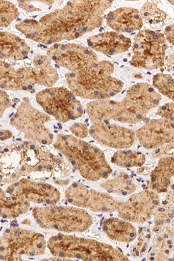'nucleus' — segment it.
Returning <instances> with one entry per match:
<instances>
[{
	"label": "nucleus",
	"instance_id": "1",
	"mask_svg": "<svg viewBox=\"0 0 174 261\" xmlns=\"http://www.w3.org/2000/svg\"><path fill=\"white\" fill-rule=\"evenodd\" d=\"M113 1H71L39 20L26 19L16 24L28 39L49 45L79 39L102 26Z\"/></svg>",
	"mask_w": 174,
	"mask_h": 261
},
{
	"label": "nucleus",
	"instance_id": "2",
	"mask_svg": "<svg viewBox=\"0 0 174 261\" xmlns=\"http://www.w3.org/2000/svg\"><path fill=\"white\" fill-rule=\"evenodd\" d=\"M114 66L98 61L87 68L65 74L68 87L78 97L92 100L107 99L119 94L124 84L113 77Z\"/></svg>",
	"mask_w": 174,
	"mask_h": 261
},
{
	"label": "nucleus",
	"instance_id": "3",
	"mask_svg": "<svg viewBox=\"0 0 174 261\" xmlns=\"http://www.w3.org/2000/svg\"><path fill=\"white\" fill-rule=\"evenodd\" d=\"M54 147L87 180L96 182L107 179L112 174L103 151L90 143L73 136L60 134Z\"/></svg>",
	"mask_w": 174,
	"mask_h": 261
},
{
	"label": "nucleus",
	"instance_id": "4",
	"mask_svg": "<svg viewBox=\"0 0 174 261\" xmlns=\"http://www.w3.org/2000/svg\"><path fill=\"white\" fill-rule=\"evenodd\" d=\"M46 247L53 256L61 260H129L121 250L107 244L62 233L51 237L46 243Z\"/></svg>",
	"mask_w": 174,
	"mask_h": 261
},
{
	"label": "nucleus",
	"instance_id": "5",
	"mask_svg": "<svg viewBox=\"0 0 174 261\" xmlns=\"http://www.w3.org/2000/svg\"><path fill=\"white\" fill-rule=\"evenodd\" d=\"M32 216L41 228L67 233L83 232L94 223L86 210L71 206H37L32 210Z\"/></svg>",
	"mask_w": 174,
	"mask_h": 261
},
{
	"label": "nucleus",
	"instance_id": "6",
	"mask_svg": "<svg viewBox=\"0 0 174 261\" xmlns=\"http://www.w3.org/2000/svg\"><path fill=\"white\" fill-rule=\"evenodd\" d=\"M46 248L43 234L18 227L8 228L0 237V260H22L43 255Z\"/></svg>",
	"mask_w": 174,
	"mask_h": 261
},
{
	"label": "nucleus",
	"instance_id": "7",
	"mask_svg": "<svg viewBox=\"0 0 174 261\" xmlns=\"http://www.w3.org/2000/svg\"><path fill=\"white\" fill-rule=\"evenodd\" d=\"M161 96L150 84L137 83L127 90L124 99L117 101L116 121L136 124L144 120L152 109L159 106Z\"/></svg>",
	"mask_w": 174,
	"mask_h": 261
},
{
	"label": "nucleus",
	"instance_id": "8",
	"mask_svg": "<svg viewBox=\"0 0 174 261\" xmlns=\"http://www.w3.org/2000/svg\"><path fill=\"white\" fill-rule=\"evenodd\" d=\"M50 121V116L34 107L29 97H24L11 117L10 124L23 134L24 140L49 145L54 141V135L46 126Z\"/></svg>",
	"mask_w": 174,
	"mask_h": 261
},
{
	"label": "nucleus",
	"instance_id": "9",
	"mask_svg": "<svg viewBox=\"0 0 174 261\" xmlns=\"http://www.w3.org/2000/svg\"><path fill=\"white\" fill-rule=\"evenodd\" d=\"M167 42L163 33L150 29L139 31L134 37L130 64L148 71L162 68L168 48Z\"/></svg>",
	"mask_w": 174,
	"mask_h": 261
},
{
	"label": "nucleus",
	"instance_id": "10",
	"mask_svg": "<svg viewBox=\"0 0 174 261\" xmlns=\"http://www.w3.org/2000/svg\"><path fill=\"white\" fill-rule=\"evenodd\" d=\"M36 102L45 113L59 123L76 120L84 113L83 105L70 90L65 87H49L36 95Z\"/></svg>",
	"mask_w": 174,
	"mask_h": 261
},
{
	"label": "nucleus",
	"instance_id": "11",
	"mask_svg": "<svg viewBox=\"0 0 174 261\" xmlns=\"http://www.w3.org/2000/svg\"><path fill=\"white\" fill-rule=\"evenodd\" d=\"M46 56L70 72H77L98 62L94 50L77 43L53 44L46 50Z\"/></svg>",
	"mask_w": 174,
	"mask_h": 261
},
{
	"label": "nucleus",
	"instance_id": "12",
	"mask_svg": "<svg viewBox=\"0 0 174 261\" xmlns=\"http://www.w3.org/2000/svg\"><path fill=\"white\" fill-rule=\"evenodd\" d=\"M68 202L76 207L87 208L94 212L113 213L117 211L118 202L107 193L74 182L65 193Z\"/></svg>",
	"mask_w": 174,
	"mask_h": 261
},
{
	"label": "nucleus",
	"instance_id": "13",
	"mask_svg": "<svg viewBox=\"0 0 174 261\" xmlns=\"http://www.w3.org/2000/svg\"><path fill=\"white\" fill-rule=\"evenodd\" d=\"M6 192L30 204L44 205L57 204L61 197V193L53 185L24 178L10 184Z\"/></svg>",
	"mask_w": 174,
	"mask_h": 261
},
{
	"label": "nucleus",
	"instance_id": "14",
	"mask_svg": "<svg viewBox=\"0 0 174 261\" xmlns=\"http://www.w3.org/2000/svg\"><path fill=\"white\" fill-rule=\"evenodd\" d=\"M160 205L158 194L152 191L140 192L131 196L126 201L118 202L117 212L122 220L136 224L150 220Z\"/></svg>",
	"mask_w": 174,
	"mask_h": 261
},
{
	"label": "nucleus",
	"instance_id": "15",
	"mask_svg": "<svg viewBox=\"0 0 174 261\" xmlns=\"http://www.w3.org/2000/svg\"><path fill=\"white\" fill-rule=\"evenodd\" d=\"M89 134L102 145L116 149H129L136 140L133 130L111 124L110 122L92 124Z\"/></svg>",
	"mask_w": 174,
	"mask_h": 261
},
{
	"label": "nucleus",
	"instance_id": "16",
	"mask_svg": "<svg viewBox=\"0 0 174 261\" xmlns=\"http://www.w3.org/2000/svg\"><path fill=\"white\" fill-rule=\"evenodd\" d=\"M135 133L136 139L145 149H159L165 145L173 144V120H151Z\"/></svg>",
	"mask_w": 174,
	"mask_h": 261
},
{
	"label": "nucleus",
	"instance_id": "17",
	"mask_svg": "<svg viewBox=\"0 0 174 261\" xmlns=\"http://www.w3.org/2000/svg\"><path fill=\"white\" fill-rule=\"evenodd\" d=\"M87 44L94 51L112 56L128 51L132 42L122 34L108 32L89 37Z\"/></svg>",
	"mask_w": 174,
	"mask_h": 261
},
{
	"label": "nucleus",
	"instance_id": "18",
	"mask_svg": "<svg viewBox=\"0 0 174 261\" xmlns=\"http://www.w3.org/2000/svg\"><path fill=\"white\" fill-rule=\"evenodd\" d=\"M107 23L114 32L121 34L139 31L143 25L139 11L128 7L109 12L107 16Z\"/></svg>",
	"mask_w": 174,
	"mask_h": 261
},
{
	"label": "nucleus",
	"instance_id": "19",
	"mask_svg": "<svg viewBox=\"0 0 174 261\" xmlns=\"http://www.w3.org/2000/svg\"><path fill=\"white\" fill-rule=\"evenodd\" d=\"M31 50L27 41L14 34L0 31V60L23 61Z\"/></svg>",
	"mask_w": 174,
	"mask_h": 261
},
{
	"label": "nucleus",
	"instance_id": "20",
	"mask_svg": "<svg viewBox=\"0 0 174 261\" xmlns=\"http://www.w3.org/2000/svg\"><path fill=\"white\" fill-rule=\"evenodd\" d=\"M31 66L35 86L53 87L58 81V71L53 66L52 60L48 57L36 55Z\"/></svg>",
	"mask_w": 174,
	"mask_h": 261
},
{
	"label": "nucleus",
	"instance_id": "21",
	"mask_svg": "<svg viewBox=\"0 0 174 261\" xmlns=\"http://www.w3.org/2000/svg\"><path fill=\"white\" fill-rule=\"evenodd\" d=\"M174 174L173 157L161 159L151 174L150 190L156 193L166 192Z\"/></svg>",
	"mask_w": 174,
	"mask_h": 261
},
{
	"label": "nucleus",
	"instance_id": "22",
	"mask_svg": "<svg viewBox=\"0 0 174 261\" xmlns=\"http://www.w3.org/2000/svg\"><path fill=\"white\" fill-rule=\"evenodd\" d=\"M102 224L103 231L112 241L130 243L137 238V230L129 222L116 218H110L105 219Z\"/></svg>",
	"mask_w": 174,
	"mask_h": 261
},
{
	"label": "nucleus",
	"instance_id": "23",
	"mask_svg": "<svg viewBox=\"0 0 174 261\" xmlns=\"http://www.w3.org/2000/svg\"><path fill=\"white\" fill-rule=\"evenodd\" d=\"M31 204L12 196L0 188V218L5 220L15 219L26 214Z\"/></svg>",
	"mask_w": 174,
	"mask_h": 261
},
{
	"label": "nucleus",
	"instance_id": "24",
	"mask_svg": "<svg viewBox=\"0 0 174 261\" xmlns=\"http://www.w3.org/2000/svg\"><path fill=\"white\" fill-rule=\"evenodd\" d=\"M162 3L157 1L146 2L139 11L142 20L150 24L151 27L158 29L163 28L171 18L164 10Z\"/></svg>",
	"mask_w": 174,
	"mask_h": 261
},
{
	"label": "nucleus",
	"instance_id": "25",
	"mask_svg": "<svg viewBox=\"0 0 174 261\" xmlns=\"http://www.w3.org/2000/svg\"><path fill=\"white\" fill-rule=\"evenodd\" d=\"M100 187L109 193L122 196L132 195L137 188L133 176L125 171L118 172L112 179L102 183Z\"/></svg>",
	"mask_w": 174,
	"mask_h": 261
},
{
	"label": "nucleus",
	"instance_id": "26",
	"mask_svg": "<svg viewBox=\"0 0 174 261\" xmlns=\"http://www.w3.org/2000/svg\"><path fill=\"white\" fill-rule=\"evenodd\" d=\"M0 89L22 91L16 67L5 61L0 60Z\"/></svg>",
	"mask_w": 174,
	"mask_h": 261
},
{
	"label": "nucleus",
	"instance_id": "27",
	"mask_svg": "<svg viewBox=\"0 0 174 261\" xmlns=\"http://www.w3.org/2000/svg\"><path fill=\"white\" fill-rule=\"evenodd\" d=\"M145 161V155L131 150H117L111 159L113 164L121 168L141 167Z\"/></svg>",
	"mask_w": 174,
	"mask_h": 261
},
{
	"label": "nucleus",
	"instance_id": "28",
	"mask_svg": "<svg viewBox=\"0 0 174 261\" xmlns=\"http://www.w3.org/2000/svg\"><path fill=\"white\" fill-rule=\"evenodd\" d=\"M153 86L160 93L173 100L174 82L172 75L161 73L155 75L153 77Z\"/></svg>",
	"mask_w": 174,
	"mask_h": 261
},
{
	"label": "nucleus",
	"instance_id": "29",
	"mask_svg": "<svg viewBox=\"0 0 174 261\" xmlns=\"http://www.w3.org/2000/svg\"><path fill=\"white\" fill-rule=\"evenodd\" d=\"M18 8L13 3L0 1V28L10 26L19 16Z\"/></svg>",
	"mask_w": 174,
	"mask_h": 261
},
{
	"label": "nucleus",
	"instance_id": "30",
	"mask_svg": "<svg viewBox=\"0 0 174 261\" xmlns=\"http://www.w3.org/2000/svg\"><path fill=\"white\" fill-rule=\"evenodd\" d=\"M17 4L21 9L29 12L33 13L35 12L41 11L42 10L41 6H52L55 3L54 1H23L20 0L17 1Z\"/></svg>",
	"mask_w": 174,
	"mask_h": 261
},
{
	"label": "nucleus",
	"instance_id": "31",
	"mask_svg": "<svg viewBox=\"0 0 174 261\" xmlns=\"http://www.w3.org/2000/svg\"><path fill=\"white\" fill-rule=\"evenodd\" d=\"M10 96L6 91L0 89V120L3 118L8 109L12 107Z\"/></svg>",
	"mask_w": 174,
	"mask_h": 261
},
{
	"label": "nucleus",
	"instance_id": "32",
	"mask_svg": "<svg viewBox=\"0 0 174 261\" xmlns=\"http://www.w3.org/2000/svg\"><path fill=\"white\" fill-rule=\"evenodd\" d=\"M174 105L173 102L164 104L160 107L157 112V115L162 119L173 120Z\"/></svg>",
	"mask_w": 174,
	"mask_h": 261
},
{
	"label": "nucleus",
	"instance_id": "33",
	"mask_svg": "<svg viewBox=\"0 0 174 261\" xmlns=\"http://www.w3.org/2000/svg\"><path fill=\"white\" fill-rule=\"evenodd\" d=\"M70 130L75 137L79 139H84L88 137L89 130L86 124L75 123L71 126Z\"/></svg>",
	"mask_w": 174,
	"mask_h": 261
},
{
	"label": "nucleus",
	"instance_id": "34",
	"mask_svg": "<svg viewBox=\"0 0 174 261\" xmlns=\"http://www.w3.org/2000/svg\"><path fill=\"white\" fill-rule=\"evenodd\" d=\"M164 37L167 41L170 44L173 45L174 41V25L171 24L168 25L164 30Z\"/></svg>",
	"mask_w": 174,
	"mask_h": 261
},
{
	"label": "nucleus",
	"instance_id": "35",
	"mask_svg": "<svg viewBox=\"0 0 174 261\" xmlns=\"http://www.w3.org/2000/svg\"><path fill=\"white\" fill-rule=\"evenodd\" d=\"M13 133L10 130L0 129V141H6L13 137Z\"/></svg>",
	"mask_w": 174,
	"mask_h": 261
},
{
	"label": "nucleus",
	"instance_id": "36",
	"mask_svg": "<svg viewBox=\"0 0 174 261\" xmlns=\"http://www.w3.org/2000/svg\"><path fill=\"white\" fill-rule=\"evenodd\" d=\"M167 66L168 67H170L173 70V53L171 54V56L167 60Z\"/></svg>",
	"mask_w": 174,
	"mask_h": 261
}]
</instances>
